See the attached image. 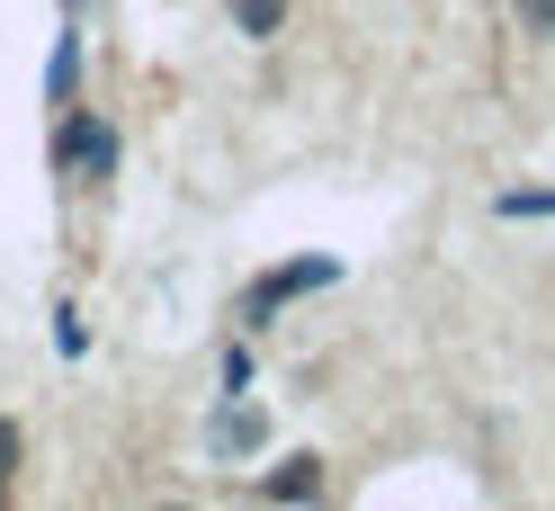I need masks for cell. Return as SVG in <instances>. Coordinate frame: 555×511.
Wrapping results in <instances>:
<instances>
[{"label": "cell", "instance_id": "obj_3", "mask_svg": "<svg viewBox=\"0 0 555 511\" xmlns=\"http://www.w3.org/2000/svg\"><path fill=\"white\" fill-rule=\"evenodd\" d=\"M260 439H269V413H260V404H224V413H216V431H206V449H216V458H251L260 449Z\"/></svg>", "mask_w": 555, "mask_h": 511}, {"label": "cell", "instance_id": "obj_4", "mask_svg": "<svg viewBox=\"0 0 555 511\" xmlns=\"http://www.w3.org/2000/svg\"><path fill=\"white\" fill-rule=\"evenodd\" d=\"M269 494H278V502H305V494H323V458H287V467L269 475Z\"/></svg>", "mask_w": 555, "mask_h": 511}, {"label": "cell", "instance_id": "obj_5", "mask_svg": "<svg viewBox=\"0 0 555 511\" xmlns=\"http://www.w3.org/2000/svg\"><path fill=\"white\" fill-rule=\"evenodd\" d=\"M278 18H287V0H233V27H242V37H278Z\"/></svg>", "mask_w": 555, "mask_h": 511}, {"label": "cell", "instance_id": "obj_1", "mask_svg": "<svg viewBox=\"0 0 555 511\" xmlns=\"http://www.w3.org/2000/svg\"><path fill=\"white\" fill-rule=\"evenodd\" d=\"M340 279V260H323V252H305V260H287V269H269V279L251 288V296H242V323H269L278 315V305H296V296H314V288H332Z\"/></svg>", "mask_w": 555, "mask_h": 511}, {"label": "cell", "instance_id": "obj_2", "mask_svg": "<svg viewBox=\"0 0 555 511\" xmlns=\"http://www.w3.org/2000/svg\"><path fill=\"white\" fill-rule=\"evenodd\" d=\"M54 162H63V180L99 189V180H108V170H117V135L99 126V117H73V126L54 135Z\"/></svg>", "mask_w": 555, "mask_h": 511}, {"label": "cell", "instance_id": "obj_6", "mask_svg": "<svg viewBox=\"0 0 555 511\" xmlns=\"http://www.w3.org/2000/svg\"><path fill=\"white\" fill-rule=\"evenodd\" d=\"M10 475H18V431L0 422V494H10Z\"/></svg>", "mask_w": 555, "mask_h": 511}, {"label": "cell", "instance_id": "obj_7", "mask_svg": "<svg viewBox=\"0 0 555 511\" xmlns=\"http://www.w3.org/2000/svg\"><path fill=\"white\" fill-rule=\"evenodd\" d=\"M519 18H529L538 37H555V0H519Z\"/></svg>", "mask_w": 555, "mask_h": 511}]
</instances>
